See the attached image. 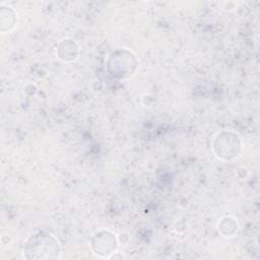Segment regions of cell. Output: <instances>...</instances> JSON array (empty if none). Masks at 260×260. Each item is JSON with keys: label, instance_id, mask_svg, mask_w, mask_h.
I'll return each mask as SVG.
<instances>
[{"label": "cell", "instance_id": "cell-1", "mask_svg": "<svg viewBox=\"0 0 260 260\" xmlns=\"http://www.w3.org/2000/svg\"><path fill=\"white\" fill-rule=\"evenodd\" d=\"M24 252L28 259L59 258L61 253L58 240L48 233H39L30 237L25 244Z\"/></svg>", "mask_w": 260, "mask_h": 260}, {"label": "cell", "instance_id": "cell-2", "mask_svg": "<svg viewBox=\"0 0 260 260\" xmlns=\"http://www.w3.org/2000/svg\"><path fill=\"white\" fill-rule=\"evenodd\" d=\"M126 65H137V61L131 52L126 50H117L112 53L109 58L108 68L113 76L124 78L133 74L135 68Z\"/></svg>", "mask_w": 260, "mask_h": 260}, {"label": "cell", "instance_id": "cell-3", "mask_svg": "<svg viewBox=\"0 0 260 260\" xmlns=\"http://www.w3.org/2000/svg\"><path fill=\"white\" fill-rule=\"evenodd\" d=\"M234 144H241L240 139L236 134H233L230 132L226 133V141H225L224 133H221L220 135L217 136L214 143L215 152L217 153L218 156L222 158H225V159L234 158L235 156L238 155L241 149V146H230Z\"/></svg>", "mask_w": 260, "mask_h": 260}]
</instances>
